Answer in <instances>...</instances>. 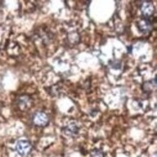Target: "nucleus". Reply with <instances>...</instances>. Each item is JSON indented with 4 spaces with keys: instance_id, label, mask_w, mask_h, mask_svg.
<instances>
[{
    "instance_id": "obj_1",
    "label": "nucleus",
    "mask_w": 157,
    "mask_h": 157,
    "mask_svg": "<svg viewBox=\"0 0 157 157\" xmlns=\"http://www.w3.org/2000/svg\"><path fill=\"white\" fill-rule=\"evenodd\" d=\"M80 132V127L75 120H69L63 127V134L67 137H75Z\"/></svg>"
},
{
    "instance_id": "obj_2",
    "label": "nucleus",
    "mask_w": 157,
    "mask_h": 157,
    "mask_svg": "<svg viewBox=\"0 0 157 157\" xmlns=\"http://www.w3.org/2000/svg\"><path fill=\"white\" fill-rule=\"evenodd\" d=\"M16 149L17 153L21 156H26L30 153L32 149V146L27 140H20L16 144Z\"/></svg>"
},
{
    "instance_id": "obj_3",
    "label": "nucleus",
    "mask_w": 157,
    "mask_h": 157,
    "mask_svg": "<svg viewBox=\"0 0 157 157\" xmlns=\"http://www.w3.org/2000/svg\"><path fill=\"white\" fill-rule=\"evenodd\" d=\"M33 123L36 126H40V127H44L48 123H49V117L43 112L36 113L33 116Z\"/></svg>"
},
{
    "instance_id": "obj_4",
    "label": "nucleus",
    "mask_w": 157,
    "mask_h": 157,
    "mask_svg": "<svg viewBox=\"0 0 157 157\" xmlns=\"http://www.w3.org/2000/svg\"><path fill=\"white\" fill-rule=\"evenodd\" d=\"M138 29L144 34L149 33L152 29V23L149 21V19H142L138 21Z\"/></svg>"
},
{
    "instance_id": "obj_5",
    "label": "nucleus",
    "mask_w": 157,
    "mask_h": 157,
    "mask_svg": "<svg viewBox=\"0 0 157 157\" xmlns=\"http://www.w3.org/2000/svg\"><path fill=\"white\" fill-rule=\"evenodd\" d=\"M141 11H142L143 16L144 17V19H149L154 13V7L151 2L144 1L141 5Z\"/></svg>"
},
{
    "instance_id": "obj_6",
    "label": "nucleus",
    "mask_w": 157,
    "mask_h": 157,
    "mask_svg": "<svg viewBox=\"0 0 157 157\" xmlns=\"http://www.w3.org/2000/svg\"><path fill=\"white\" fill-rule=\"evenodd\" d=\"M17 104L21 110H25V109H27L30 106V104H31V99H30V97L27 95H21L17 98Z\"/></svg>"
},
{
    "instance_id": "obj_7",
    "label": "nucleus",
    "mask_w": 157,
    "mask_h": 157,
    "mask_svg": "<svg viewBox=\"0 0 157 157\" xmlns=\"http://www.w3.org/2000/svg\"><path fill=\"white\" fill-rule=\"evenodd\" d=\"M155 86H156V78H154L153 81L144 82L143 84V89L144 92H151L153 88H155Z\"/></svg>"
},
{
    "instance_id": "obj_8",
    "label": "nucleus",
    "mask_w": 157,
    "mask_h": 157,
    "mask_svg": "<svg viewBox=\"0 0 157 157\" xmlns=\"http://www.w3.org/2000/svg\"><path fill=\"white\" fill-rule=\"evenodd\" d=\"M90 156L91 157H105L104 153L101 151L100 149H94L90 152Z\"/></svg>"
},
{
    "instance_id": "obj_9",
    "label": "nucleus",
    "mask_w": 157,
    "mask_h": 157,
    "mask_svg": "<svg viewBox=\"0 0 157 157\" xmlns=\"http://www.w3.org/2000/svg\"><path fill=\"white\" fill-rule=\"evenodd\" d=\"M111 67L113 69H116V70H120L122 68V64L120 61H118V60H116V61H113V63H111Z\"/></svg>"
}]
</instances>
